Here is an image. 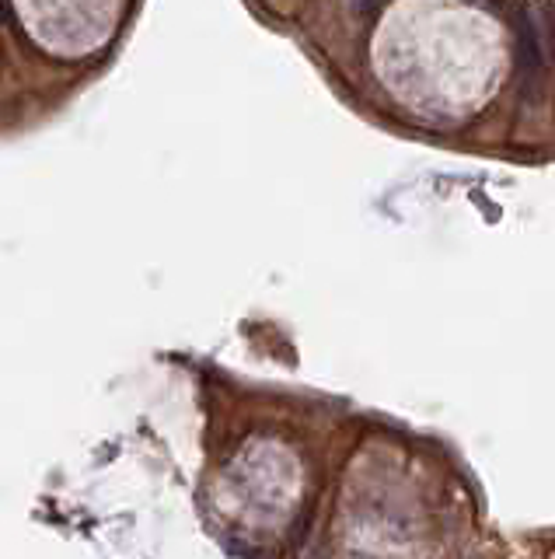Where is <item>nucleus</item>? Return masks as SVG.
<instances>
[{
	"label": "nucleus",
	"instance_id": "nucleus-1",
	"mask_svg": "<svg viewBox=\"0 0 555 559\" xmlns=\"http://www.w3.org/2000/svg\"><path fill=\"white\" fill-rule=\"evenodd\" d=\"M350 4H353V11L367 14V11H374V7L381 4V0H350Z\"/></svg>",
	"mask_w": 555,
	"mask_h": 559
}]
</instances>
